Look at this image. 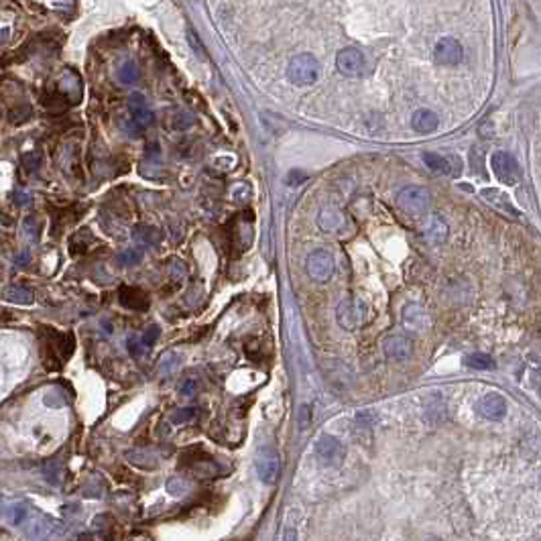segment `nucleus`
Segmentation results:
<instances>
[{"mask_svg": "<svg viewBox=\"0 0 541 541\" xmlns=\"http://www.w3.org/2000/svg\"><path fill=\"white\" fill-rule=\"evenodd\" d=\"M464 364H466L468 368H474V370H490V368H495V361H492V357L482 354V352H472V354H468V357L464 359Z\"/></svg>", "mask_w": 541, "mask_h": 541, "instance_id": "nucleus-22", "label": "nucleus"}, {"mask_svg": "<svg viewBox=\"0 0 541 541\" xmlns=\"http://www.w3.org/2000/svg\"><path fill=\"white\" fill-rule=\"evenodd\" d=\"M187 39H189V43H191V49L196 51V55L198 58H206V51H204V43L196 37V33L194 31H187Z\"/></svg>", "mask_w": 541, "mask_h": 541, "instance_id": "nucleus-32", "label": "nucleus"}, {"mask_svg": "<svg viewBox=\"0 0 541 541\" xmlns=\"http://www.w3.org/2000/svg\"><path fill=\"white\" fill-rule=\"evenodd\" d=\"M119 80H121L122 84H135L137 80H139V67L132 63V61H126V63H122L121 69H119Z\"/></svg>", "mask_w": 541, "mask_h": 541, "instance_id": "nucleus-25", "label": "nucleus"}, {"mask_svg": "<svg viewBox=\"0 0 541 541\" xmlns=\"http://www.w3.org/2000/svg\"><path fill=\"white\" fill-rule=\"evenodd\" d=\"M257 472L265 484H275L281 472V456L275 448H261L257 454Z\"/></svg>", "mask_w": 541, "mask_h": 541, "instance_id": "nucleus-9", "label": "nucleus"}, {"mask_svg": "<svg viewBox=\"0 0 541 541\" xmlns=\"http://www.w3.org/2000/svg\"><path fill=\"white\" fill-rule=\"evenodd\" d=\"M141 259H143V250L141 248H128V250L121 252L119 263L124 265V267H132V265H139Z\"/></svg>", "mask_w": 541, "mask_h": 541, "instance_id": "nucleus-26", "label": "nucleus"}, {"mask_svg": "<svg viewBox=\"0 0 541 541\" xmlns=\"http://www.w3.org/2000/svg\"><path fill=\"white\" fill-rule=\"evenodd\" d=\"M336 67L346 78H362L366 74V58L357 47H346L336 55Z\"/></svg>", "mask_w": 541, "mask_h": 541, "instance_id": "nucleus-7", "label": "nucleus"}, {"mask_svg": "<svg viewBox=\"0 0 541 541\" xmlns=\"http://www.w3.org/2000/svg\"><path fill=\"white\" fill-rule=\"evenodd\" d=\"M507 399L501 393H486L476 403V411L488 421H501L507 415Z\"/></svg>", "mask_w": 541, "mask_h": 541, "instance_id": "nucleus-10", "label": "nucleus"}, {"mask_svg": "<svg viewBox=\"0 0 541 541\" xmlns=\"http://www.w3.org/2000/svg\"><path fill=\"white\" fill-rule=\"evenodd\" d=\"M423 237L429 244H442L448 239V224L440 214H431L423 226Z\"/></svg>", "mask_w": 541, "mask_h": 541, "instance_id": "nucleus-15", "label": "nucleus"}, {"mask_svg": "<svg viewBox=\"0 0 541 541\" xmlns=\"http://www.w3.org/2000/svg\"><path fill=\"white\" fill-rule=\"evenodd\" d=\"M383 352L389 361L405 362L411 359L413 354V342L407 336L401 334H393L383 340Z\"/></svg>", "mask_w": 541, "mask_h": 541, "instance_id": "nucleus-11", "label": "nucleus"}, {"mask_svg": "<svg viewBox=\"0 0 541 541\" xmlns=\"http://www.w3.org/2000/svg\"><path fill=\"white\" fill-rule=\"evenodd\" d=\"M25 165L29 167V171L31 169H37V167H39V155H37V153H35V155H29L27 161H25Z\"/></svg>", "mask_w": 541, "mask_h": 541, "instance_id": "nucleus-38", "label": "nucleus"}, {"mask_svg": "<svg viewBox=\"0 0 541 541\" xmlns=\"http://www.w3.org/2000/svg\"><path fill=\"white\" fill-rule=\"evenodd\" d=\"M145 348H147V346L143 344L141 338H137V336H130V338H128V352H130L132 357H141Z\"/></svg>", "mask_w": 541, "mask_h": 541, "instance_id": "nucleus-31", "label": "nucleus"}, {"mask_svg": "<svg viewBox=\"0 0 541 541\" xmlns=\"http://www.w3.org/2000/svg\"><path fill=\"white\" fill-rule=\"evenodd\" d=\"M15 202H17V204H27V202H29V198H27V196H23V194H19V196H15Z\"/></svg>", "mask_w": 541, "mask_h": 541, "instance_id": "nucleus-41", "label": "nucleus"}, {"mask_svg": "<svg viewBox=\"0 0 541 541\" xmlns=\"http://www.w3.org/2000/svg\"><path fill=\"white\" fill-rule=\"evenodd\" d=\"M119 301H121L122 307L132 309V311H147L149 309V295L139 287H128V285L121 287Z\"/></svg>", "mask_w": 541, "mask_h": 541, "instance_id": "nucleus-14", "label": "nucleus"}, {"mask_svg": "<svg viewBox=\"0 0 541 541\" xmlns=\"http://www.w3.org/2000/svg\"><path fill=\"white\" fill-rule=\"evenodd\" d=\"M29 119H31V106H27V104L17 106V108L12 110V114H10V122H12V124H23V122H27Z\"/></svg>", "mask_w": 541, "mask_h": 541, "instance_id": "nucleus-29", "label": "nucleus"}, {"mask_svg": "<svg viewBox=\"0 0 541 541\" xmlns=\"http://www.w3.org/2000/svg\"><path fill=\"white\" fill-rule=\"evenodd\" d=\"M196 415H198V409H196V407H181V409H178V411L171 415V421L178 423V425H181V423H189V421H194L196 420Z\"/></svg>", "mask_w": 541, "mask_h": 541, "instance_id": "nucleus-27", "label": "nucleus"}, {"mask_svg": "<svg viewBox=\"0 0 541 541\" xmlns=\"http://www.w3.org/2000/svg\"><path fill=\"white\" fill-rule=\"evenodd\" d=\"M314 452H316L318 462L322 466H328V468L342 466V462L346 458V446L336 436H330V433H324V436L318 438Z\"/></svg>", "mask_w": 541, "mask_h": 541, "instance_id": "nucleus-4", "label": "nucleus"}, {"mask_svg": "<svg viewBox=\"0 0 541 541\" xmlns=\"http://www.w3.org/2000/svg\"><path fill=\"white\" fill-rule=\"evenodd\" d=\"M169 122H171V126H173L175 130H183L185 126L194 124V117H191V114H185V112H175V117Z\"/></svg>", "mask_w": 541, "mask_h": 541, "instance_id": "nucleus-30", "label": "nucleus"}, {"mask_svg": "<svg viewBox=\"0 0 541 541\" xmlns=\"http://www.w3.org/2000/svg\"><path fill=\"white\" fill-rule=\"evenodd\" d=\"M320 228L324 232H338L342 226H344V216L334 208H326V210L320 212Z\"/></svg>", "mask_w": 541, "mask_h": 541, "instance_id": "nucleus-21", "label": "nucleus"}, {"mask_svg": "<svg viewBox=\"0 0 541 541\" xmlns=\"http://www.w3.org/2000/svg\"><path fill=\"white\" fill-rule=\"evenodd\" d=\"M8 37H10V31L6 29V27H2V29H0V45H2V43H6V41H8Z\"/></svg>", "mask_w": 541, "mask_h": 541, "instance_id": "nucleus-40", "label": "nucleus"}, {"mask_svg": "<svg viewBox=\"0 0 541 541\" xmlns=\"http://www.w3.org/2000/svg\"><path fill=\"white\" fill-rule=\"evenodd\" d=\"M397 206L407 216L420 218L429 208V194L420 185H407L397 194Z\"/></svg>", "mask_w": 541, "mask_h": 541, "instance_id": "nucleus-3", "label": "nucleus"}, {"mask_svg": "<svg viewBox=\"0 0 541 541\" xmlns=\"http://www.w3.org/2000/svg\"><path fill=\"white\" fill-rule=\"evenodd\" d=\"M334 269H336V263H334V257H332L328 250H314L307 261H305V270L307 275L318 281V283H326L330 281L332 275H334Z\"/></svg>", "mask_w": 541, "mask_h": 541, "instance_id": "nucleus-6", "label": "nucleus"}, {"mask_svg": "<svg viewBox=\"0 0 541 541\" xmlns=\"http://www.w3.org/2000/svg\"><path fill=\"white\" fill-rule=\"evenodd\" d=\"M423 163L427 169H431L438 175H452V161L448 157L440 155V153H423Z\"/></svg>", "mask_w": 541, "mask_h": 541, "instance_id": "nucleus-18", "label": "nucleus"}, {"mask_svg": "<svg viewBox=\"0 0 541 541\" xmlns=\"http://www.w3.org/2000/svg\"><path fill=\"white\" fill-rule=\"evenodd\" d=\"M320 78V63L311 53H300L287 65V80L293 86H311Z\"/></svg>", "mask_w": 541, "mask_h": 541, "instance_id": "nucleus-2", "label": "nucleus"}, {"mask_svg": "<svg viewBox=\"0 0 541 541\" xmlns=\"http://www.w3.org/2000/svg\"><path fill=\"white\" fill-rule=\"evenodd\" d=\"M167 270H169L171 279H173V281H178V283H181V281L185 279V275H187V269H185V265L181 263L180 259H173V261L169 263Z\"/></svg>", "mask_w": 541, "mask_h": 541, "instance_id": "nucleus-28", "label": "nucleus"}, {"mask_svg": "<svg viewBox=\"0 0 541 541\" xmlns=\"http://www.w3.org/2000/svg\"><path fill=\"white\" fill-rule=\"evenodd\" d=\"M198 391V383L194 379H185L180 385V395L181 397H194Z\"/></svg>", "mask_w": 541, "mask_h": 541, "instance_id": "nucleus-33", "label": "nucleus"}, {"mask_svg": "<svg viewBox=\"0 0 541 541\" xmlns=\"http://www.w3.org/2000/svg\"><path fill=\"white\" fill-rule=\"evenodd\" d=\"M300 415H301V418H303V420H307V418H309V407H307V405H301ZM300 427H301V429H305V421H301Z\"/></svg>", "mask_w": 541, "mask_h": 541, "instance_id": "nucleus-39", "label": "nucleus"}, {"mask_svg": "<svg viewBox=\"0 0 541 541\" xmlns=\"http://www.w3.org/2000/svg\"><path fill=\"white\" fill-rule=\"evenodd\" d=\"M181 366V357L178 352H165L159 362V372L161 375H171Z\"/></svg>", "mask_w": 541, "mask_h": 541, "instance_id": "nucleus-23", "label": "nucleus"}, {"mask_svg": "<svg viewBox=\"0 0 541 541\" xmlns=\"http://www.w3.org/2000/svg\"><path fill=\"white\" fill-rule=\"evenodd\" d=\"M413 128L420 132V135H429V132H433L438 126H440V119H438V114L436 112H431V110H427V108H421L418 110L415 114H413Z\"/></svg>", "mask_w": 541, "mask_h": 541, "instance_id": "nucleus-17", "label": "nucleus"}, {"mask_svg": "<svg viewBox=\"0 0 541 541\" xmlns=\"http://www.w3.org/2000/svg\"><path fill=\"white\" fill-rule=\"evenodd\" d=\"M82 80L74 69H65L60 80V94L67 104H78L82 100Z\"/></svg>", "mask_w": 541, "mask_h": 541, "instance_id": "nucleus-13", "label": "nucleus"}, {"mask_svg": "<svg viewBox=\"0 0 541 541\" xmlns=\"http://www.w3.org/2000/svg\"><path fill=\"white\" fill-rule=\"evenodd\" d=\"M429 316L425 311V307L420 305V303H409L403 307V326L409 332H415V334H421L429 328Z\"/></svg>", "mask_w": 541, "mask_h": 541, "instance_id": "nucleus-12", "label": "nucleus"}, {"mask_svg": "<svg viewBox=\"0 0 541 541\" xmlns=\"http://www.w3.org/2000/svg\"><path fill=\"white\" fill-rule=\"evenodd\" d=\"M2 300L17 305H31L35 301V293L23 285H10L2 291Z\"/></svg>", "mask_w": 541, "mask_h": 541, "instance_id": "nucleus-19", "label": "nucleus"}, {"mask_svg": "<svg viewBox=\"0 0 541 541\" xmlns=\"http://www.w3.org/2000/svg\"><path fill=\"white\" fill-rule=\"evenodd\" d=\"M366 318H368V307L361 298H346L336 307V320L340 328H344L346 332L361 330L366 324Z\"/></svg>", "mask_w": 541, "mask_h": 541, "instance_id": "nucleus-1", "label": "nucleus"}, {"mask_svg": "<svg viewBox=\"0 0 541 541\" xmlns=\"http://www.w3.org/2000/svg\"><path fill=\"white\" fill-rule=\"evenodd\" d=\"M464 60V49L458 39L442 37L433 47V61L442 67H456Z\"/></svg>", "mask_w": 541, "mask_h": 541, "instance_id": "nucleus-8", "label": "nucleus"}, {"mask_svg": "<svg viewBox=\"0 0 541 541\" xmlns=\"http://www.w3.org/2000/svg\"><path fill=\"white\" fill-rule=\"evenodd\" d=\"M130 117H132V124H137L139 128L149 126L153 119H155L147 104H145V106H139V108H132V110H130Z\"/></svg>", "mask_w": 541, "mask_h": 541, "instance_id": "nucleus-24", "label": "nucleus"}, {"mask_svg": "<svg viewBox=\"0 0 541 541\" xmlns=\"http://www.w3.org/2000/svg\"><path fill=\"white\" fill-rule=\"evenodd\" d=\"M281 541H300V535H298V531L293 527H285Z\"/></svg>", "mask_w": 541, "mask_h": 541, "instance_id": "nucleus-37", "label": "nucleus"}, {"mask_svg": "<svg viewBox=\"0 0 541 541\" xmlns=\"http://www.w3.org/2000/svg\"><path fill=\"white\" fill-rule=\"evenodd\" d=\"M147 104V100H145V96L143 94H139V92H132L130 94V98H128V108L132 110V108H139V106H145Z\"/></svg>", "mask_w": 541, "mask_h": 541, "instance_id": "nucleus-35", "label": "nucleus"}, {"mask_svg": "<svg viewBox=\"0 0 541 541\" xmlns=\"http://www.w3.org/2000/svg\"><path fill=\"white\" fill-rule=\"evenodd\" d=\"M490 169L495 173V178L505 183V185H515L519 178H521V169H519V163L515 161L511 153L507 151H497L492 157H490Z\"/></svg>", "mask_w": 541, "mask_h": 541, "instance_id": "nucleus-5", "label": "nucleus"}, {"mask_svg": "<svg viewBox=\"0 0 541 541\" xmlns=\"http://www.w3.org/2000/svg\"><path fill=\"white\" fill-rule=\"evenodd\" d=\"M132 241L143 244V246H155V244L161 242V230L155 228V226H149V224H139L132 230Z\"/></svg>", "mask_w": 541, "mask_h": 541, "instance_id": "nucleus-20", "label": "nucleus"}, {"mask_svg": "<svg viewBox=\"0 0 541 541\" xmlns=\"http://www.w3.org/2000/svg\"><path fill=\"white\" fill-rule=\"evenodd\" d=\"M159 334H161L159 326H149V328H147V332H145V336H143L141 340H143V344H145V346H153V344L157 342Z\"/></svg>", "mask_w": 541, "mask_h": 541, "instance_id": "nucleus-34", "label": "nucleus"}, {"mask_svg": "<svg viewBox=\"0 0 541 541\" xmlns=\"http://www.w3.org/2000/svg\"><path fill=\"white\" fill-rule=\"evenodd\" d=\"M481 198L484 202H488L490 206H495L497 210L505 212V214H511V216H517L519 212L515 210V206L511 204L509 196L501 189H495V187H486L481 191Z\"/></svg>", "mask_w": 541, "mask_h": 541, "instance_id": "nucleus-16", "label": "nucleus"}, {"mask_svg": "<svg viewBox=\"0 0 541 541\" xmlns=\"http://www.w3.org/2000/svg\"><path fill=\"white\" fill-rule=\"evenodd\" d=\"M74 0H47V6L55 8V10H65V8H71Z\"/></svg>", "mask_w": 541, "mask_h": 541, "instance_id": "nucleus-36", "label": "nucleus"}]
</instances>
